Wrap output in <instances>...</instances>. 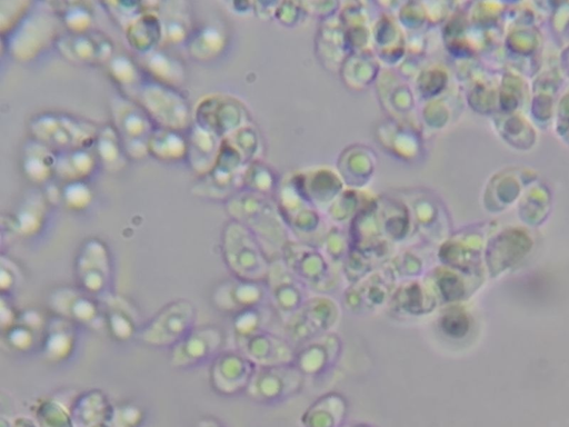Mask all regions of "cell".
Listing matches in <instances>:
<instances>
[{"mask_svg": "<svg viewBox=\"0 0 569 427\" xmlns=\"http://www.w3.org/2000/svg\"><path fill=\"white\" fill-rule=\"evenodd\" d=\"M221 255L233 277L249 281H266L272 260L257 237L233 219L222 229Z\"/></svg>", "mask_w": 569, "mask_h": 427, "instance_id": "obj_1", "label": "cell"}, {"mask_svg": "<svg viewBox=\"0 0 569 427\" xmlns=\"http://www.w3.org/2000/svg\"><path fill=\"white\" fill-rule=\"evenodd\" d=\"M231 219L246 226L271 260L279 259L288 240L284 222L267 202L253 195H233L227 202Z\"/></svg>", "mask_w": 569, "mask_h": 427, "instance_id": "obj_2", "label": "cell"}, {"mask_svg": "<svg viewBox=\"0 0 569 427\" xmlns=\"http://www.w3.org/2000/svg\"><path fill=\"white\" fill-rule=\"evenodd\" d=\"M31 138L56 152L93 147L99 127L86 119L54 111L34 115L28 125Z\"/></svg>", "mask_w": 569, "mask_h": 427, "instance_id": "obj_3", "label": "cell"}, {"mask_svg": "<svg viewBox=\"0 0 569 427\" xmlns=\"http://www.w3.org/2000/svg\"><path fill=\"white\" fill-rule=\"evenodd\" d=\"M33 6L18 26L2 37L7 51L19 62L36 59L59 37V20L49 3L38 2L36 8Z\"/></svg>", "mask_w": 569, "mask_h": 427, "instance_id": "obj_4", "label": "cell"}, {"mask_svg": "<svg viewBox=\"0 0 569 427\" xmlns=\"http://www.w3.org/2000/svg\"><path fill=\"white\" fill-rule=\"evenodd\" d=\"M280 259L312 294L332 295L345 282L340 269L311 245L288 241Z\"/></svg>", "mask_w": 569, "mask_h": 427, "instance_id": "obj_5", "label": "cell"}, {"mask_svg": "<svg viewBox=\"0 0 569 427\" xmlns=\"http://www.w3.org/2000/svg\"><path fill=\"white\" fill-rule=\"evenodd\" d=\"M342 305L332 295L312 294L300 309L282 324L283 336L298 347L335 331L342 316Z\"/></svg>", "mask_w": 569, "mask_h": 427, "instance_id": "obj_6", "label": "cell"}, {"mask_svg": "<svg viewBox=\"0 0 569 427\" xmlns=\"http://www.w3.org/2000/svg\"><path fill=\"white\" fill-rule=\"evenodd\" d=\"M136 101L157 127L182 131L192 125V110L177 88L148 80Z\"/></svg>", "mask_w": 569, "mask_h": 427, "instance_id": "obj_7", "label": "cell"}, {"mask_svg": "<svg viewBox=\"0 0 569 427\" xmlns=\"http://www.w3.org/2000/svg\"><path fill=\"white\" fill-rule=\"evenodd\" d=\"M197 309L188 299H177L163 306L146 325L137 338L154 348H172L196 327Z\"/></svg>", "mask_w": 569, "mask_h": 427, "instance_id": "obj_8", "label": "cell"}, {"mask_svg": "<svg viewBox=\"0 0 569 427\" xmlns=\"http://www.w3.org/2000/svg\"><path fill=\"white\" fill-rule=\"evenodd\" d=\"M112 126L118 132L126 155L130 159L141 160L148 152V141L156 128L142 107L126 96L110 99Z\"/></svg>", "mask_w": 569, "mask_h": 427, "instance_id": "obj_9", "label": "cell"}, {"mask_svg": "<svg viewBox=\"0 0 569 427\" xmlns=\"http://www.w3.org/2000/svg\"><path fill=\"white\" fill-rule=\"evenodd\" d=\"M397 284L385 265L358 281L346 285L340 302L352 315L371 316L387 309Z\"/></svg>", "mask_w": 569, "mask_h": 427, "instance_id": "obj_10", "label": "cell"}, {"mask_svg": "<svg viewBox=\"0 0 569 427\" xmlns=\"http://www.w3.org/2000/svg\"><path fill=\"white\" fill-rule=\"evenodd\" d=\"M77 287L101 300L110 295L112 264L108 246L99 238L84 240L74 259Z\"/></svg>", "mask_w": 569, "mask_h": 427, "instance_id": "obj_11", "label": "cell"}, {"mask_svg": "<svg viewBox=\"0 0 569 427\" xmlns=\"http://www.w3.org/2000/svg\"><path fill=\"white\" fill-rule=\"evenodd\" d=\"M307 380L293 363L256 367L246 394L257 403H279L299 394Z\"/></svg>", "mask_w": 569, "mask_h": 427, "instance_id": "obj_12", "label": "cell"}, {"mask_svg": "<svg viewBox=\"0 0 569 427\" xmlns=\"http://www.w3.org/2000/svg\"><path fill=\"white\" fill-rule=\"evenodd\" d=\"M264 282L269 304L281 324L295 315L312 295L280 258L271 261Z\"/></svg>", "mask_w": 569, "mask_h": 427, "instance_id": "obj_13", "label": "cell"}, {"mask_svg": "<svg viewBox=\"0 0 569 427\" xmlns=\"http://www.w3.org/2000/svg\"><path fill=\"white\" fill-rule=\"evenodd\" d=\"M244 116V108L239 100L216 92L198 100L192 110V122L223 139L243 126Z\"/></svg>", "mask_w": 569, "mask_h": 427, "instance_id": "obj_14", "label": "cell"}, {"mask_svg": "<svg viewBox=\"0 0 569 427\" xmlns=\"http://www.w3.org/2000/svg\"><path fill=\"white\" fill-rule=\"evenodd\" d=\"M51 310L72 324H79L96 330L104 328V315L101 300L90 296L79 287H60L49 296Z\"/></svg>", "mask_w": 569, "mask_h": 427, "instance_id": "obj_15", "label": "cell"}, {"mask_svg": "<svg viewBox=\"0 0 569 427\" xmlns=\"http://www.w3.org/2000/svg\"><path fill=\"white\" fill-rule=\"evenodd\" d=\"M222 331L211 325L196 326L171 348L172 367L186 369L213 360L223 349Z\"/></svg>", "mask_w": 569, "mask_h": 427, "instance_id": "obj_16", "label": "cell"}, {"mask_svg": "<svg viewBox=\"0 0 569 427\" xmlns=\"http://www.w3.org/2000/svg\"><path fill=\"white\" fill-rule=\"evenodd\" d=\"M342 351V338L331 331L296 347L293 364L307 379L319 378L337 366Z\"/></svg>", "mask_w": 569, "mask_h": 427, "instance_id": "obj_17", "label": "cell"}, {"mask_svg": "<svg viewBox=\"0 0 569 427\" xmlns=\"http://www.w3.org/2000/svg\"><path fill=\"white\" fill-rule=\"evenodd\" d=\"M256 365L240 350H222L212 361L210 367V383L220 395L233 396L246 393Z\"/></svg>", "mask_w": 569, "mask_h": 427, "instance_id": "obj_18", "label": "cell"}, {"mask_svg": "<svg viewBox=\"0 0 569 427\" xmlns=\"http://www.w3.org/2000/svg\"><path fill=\"white\" fill-rule=\"evenodd\" d=\"M54 44L64 59L78 64H107L116 53L111 39L97 30L67 32L59 36Z\"/></svg>", "mask_w": 569, "mask_h": 427, "instance_id": "obj_19", "label": "cell"}, {"mask_svg": "<svg viewBox=\"0 0 569 427\" xmlns=\"http://www.w3.org/2000/svg\"><path fill=\"white\" fill-rule=\"evenodd\" d=\"M234 340L237 349L257 367L293 363L296 347L283 335L271 329Z\"/></svg>", "mask_w": 569, "mask_h": 427, "instance_id": "obj_20", "label": "cell"}, {"mask_svg": "<svg viewBox=\"0 0 569 427\" xmlns=\"http://www.w3.org/2000/svg\"><path fill=\"white\" fill-rule=\"evenodd\" d=\"M213 305L231 315L269 304L266 282L249 281L232 277L221 282L212 294Z\"/></svg>", "mask_w": 569, "mask_h": 427, "instance_id": "obj_21", "label": "cell"}, {"mask_svg": "<svg viewBox=\"0 0 569 427\" xmlns=\"http://www.w3.org/2000/svg\"><path fill=\"white\" fill-rule=\"evenodd\" d=\"M438 305L430 288L421 278L399 281L387 309L400 318L418 319L432 314Z\"/></svg>", "mask_w": 569, "mask_h": 427, "instance_id": "obj_22", "label": "cell"}, {"mask_svg": "<svg viewBox=\"0 0 569 427\" xmlns=\"http://www.w3.org/2000/svg\"><path fill=\"white\" fill-rule=\"evenodd\" d=\"M47 198L39 190H32L23 197L13 212L2 216V229L10 234L30 237L39 232L47 215Z\"/></svg>", "mask_w": 569, "mask_h": 427, "instance_id": "obj_23", "label": "cell"}, {"mask_svg": "<svg viewBox=\"0 0 569 427\" xmlns=\"http://www.w3.org/2000/svg\"><path fill=\"white\" fill-rule=\"evenodd\" d=\"M222 138L192 122L187 136L186 160L199 177L208 175L214 167Z\"/></svg>", "mask_w": 569, "mask_h": 427, "instance_id": "obj_24", "label": "cell"}, {"mask_svg": "<svg viewBox=\"0 0 569 427\" xmlns=\"http://www.w3.org/2000/svg\"><path fill=\"white\" fill-rule=\"evenodd\" d=\"M157 12L162 29L161 47L186 44L194 29L188 2L160 1Z\"/></svg>", "mask_w": 569, "mask_h": 427, "instance_id": "obj_25", "label": "cell"}, {"mask_svg": "<svg viewBox=\"0 0 569 427\" xmlns=\"http://www.w3.org/2000/svg\"><path fill=\"white\" fill-rule=\"evenodd\" d=\"M69 407L76 427H91L99 423L113 421L116 407L102 390H86L79 394Z\"/></svg>", "mask_w": 569, "mask_h": 427, "instance_id": "obj_26", "label": "cell"}, {"mask_svg": "<svg viewBox=\"0 0 569 427\" xmlns=\"http://www.w3.org/2000/svg\"><path fill=\"white\" fill-rule=\"evenodd\" d=\"M140 66L151 80L173 88L180 87L187 77L182 61L159 47L140 57Z\"/></svg>", "mask_w": 569, "mask_h": 427, "instance_id": "obj_27", "label": "cell"}, {"mask_svg": "<svg viewBox=\"0 0 569 427\" xmlns=\"http://www.w3.org/2000/svg\"><path fill=\"white\" fill-rule=\"evenodd\" d=\"M104 328L118 340H129L136 336L138 328L137 314L133 307L123 298L108 295L101 299Z\"/></svg>", "mask_w": 569, "mask_h": 427, "instance_id": "obj_28", "label": "cell"}, {"mask_svg": "<svg viewBox=\"0 0 569 427\" xmlns=\"http://www.w3.org/2000/svg\"><path fill=\"white\" fill-rule=\"evenodd\" d=\"M57 155L58 152L48 146L32 138L29 139L26 141L21 153L23 175L34 183H46L54 177Z\"/></svg>", "mask_w": 569, "mask_h": 427, "instance_id": "obj_29", "label": "cell"}, {"mask_svg": "<svg viewBox=\"0 0 569 427\" xmlns=\"http://www.w3.org/2000/svg\"><path fill=\"white\" fill-rule=\"evenodd\" d=\"M157 10L146 11L123 30L128 44L140 56L161 47L162 29Z\"/></svg>", "mask_w": 569, "mask_h": 427, "instance_id": "obj_30", "label": "cell"}, {"mask_svg": "<svg viewBox=\"0 0 569 427\" xmlns=\"http://www.w3.org/2000/svg\"><path fill=\"white\" fill-rule=\"evenodd\" d=\"M71 321L56 316L44 328L42 334V352L51 361H61L68 358L76 345V334Z\"/></svg>", "mask_w": 569, "mask_h": 427, "instance_id": "obj_31", "label": "cell"}, {"mask_svg": "<svg viewBox=\"0 0 569 427\" xmlns=\"http://www.w3.org/2000/svg\"><path fill=\"white\" fill-rule=\"evenodd\" d=\"M226 44L223 29L214 23H204L193 29L186 47L192 59L207 62L220 56Z\"/></svg>", "mask_w": 569, "mask_h": 427, "instance_id": "obj_32", "label": "cell"}, {"mask_svg": "<svg viewBox=\"0 0 569 427\" xmlns=\"http://www.w3.org/2000/svg\"><path fill=\"white\" fill-rule=\"evenodd\" d=\"M97 165V157L90 149L58 152L54 177L64 183L84 181L96 170Z\"/></svg>", "mask_w": 569, "mask_h": 427, "instance_id": "obj_33", "label": "cell"}, {"mask_svg": "<svg viewBox=\"0 0 569 427\" xmlns=\"http://www.w3.org/2000/svg\"><path fill=\"white\" fill-rule=\"evenodd\" d=\"M148 152L164 162L183 160L187 156V137L181 131L156 127L148 141Z\"/></svg>", "mask_w": 569, "mask_h": 427, "instance_id": "obj_34", "label": "cell"}, {"mask_svg": "<svg viewBox=\"0 0 569 427\" xmlns=\"http://www.w3.org/2000/svg\"><path fill=\"white\" fill-rule=\"evenodd\" d=\"M98 163L106 170L120 171L126 166L127 155L122 141L112 125L99 128L94 145Z\"/></svg>", "mask_w": 569, "mask_h": 427, "instance_id": "obj_35", "label": "cell"}, {"mask_svg": "<svg viewBox=\"0 0 569 427\" xmlns=\"http://www.w3.org/2000/svg\"><path fill=\"white\" fill-rule=\"evenodd\" d=\"M48 3L69 33H83L92 30L94 13L91 2L54 1Z\"/></svg>", "mask_w": 569, "mask_h": 427, "instance_id": "obj_36", "label": "cell"}, {"mask_svg": "<svg viewBox=\"0 0 569 427\" xmlns=\"http://www.w3.org/2000/svg\"><path fill=\"white\" fill-rule=\"evenodd\" d=\"M34 312H24L7 329L2 330L4 344L16 351H28L37 342L38 331H44L46 325Z\"/></svg>", "mask_w": 569, "mask_h": 427, "instance_id": "obj_37", "label": "cell"}, {"mask_svg": "<svg viewBox=\"0 0 569 427\" xmlns=\"http://www.w3.org/2000/svg\"><path fill=\"white\" fill-rule=\"evenodd\" d=\"M110 78L124 90L128 98H136L144 83L143 72L130 57L122 53H114L107 62Z\"/></svg>", "mask_w": 569, "mask_h": 427, "instance_id": "obj_38", "label": "cell"}, {"mask_svg": "<svg viewBox=\"0 0 569 427\" xmlns=\"http://www.w3.org/2000/svg\"><path fill=\"white\" fill-rule=\"evenodd\" d=\"M31 413L38 427H76L70 407L53 397L34 401Z\"/></svg>", "mask_w": 569, "mask_h": 427, "instance_id": "obj_39", "label": "cell"}, {"mask_svg": "<svg viewBox=\"0 0 569 427\" xmlns=\"http://www.w3.org/2000/svg\"><path fill=\"white\" fill-rule=\"evenodd\" d=\"M273 317L278 318L270 304L252 307L232 315L231 326L234 339L269 329Z\"/></svg>", "mask_w": 569, "mask_h": 427, "instance_id": "obj_40", "label": "cell"}, {"mask_svg": "<svg viewBox=\"0 0 569 427\" xmlns=\"http://www.w3.org/2000/svg\"><path fill=\"white\" fill-rule=\"evenodd\" d=\"M386 266L397 282L421 279L432 268L427 264V256L416 250H403L392 256Z\"/></svg>", "mask_w": 569, "mask_h": 427, "instance_id": "obj_41", "label": "cell"}, {"mask_svg": "<svg viewBox=\"0 0 569 427\" xmlns=\"http://www.w3.org/2000/svg\"><path fill=\"white\" fill-rule=\"evenodd\" d=\"M112 19L124 30L133 20L148 10L157 9L159 2L107 1L102 3Z\"/></svg>", "mask_w": 569, "mask_h": 427, "instance_id": "obj_42", "label": "cell"}, {"mask_svg": "<svg viewBox=\"0 0 569 427\" xmlns=\"http://www.w3.org/2000/svg\"><path fill=\"white\" fill-rule=\"evenodd\" d=\"M437 328L443 336L458 339L468 331L469 320L461 309L448 307L439 315Z\"/></svg>", "mask_w": 569, "mask_h": 427, "instance_id": "obj_43", "label": "cell"}, {"mask_svg": "<svg viewBox=\"0 0 569 427\" xmlns=\"http://www.w3.org/2000/svg\"><path fill=\"white\" fill-rule=\"evenodd\" d=\"M33 2L20 0L0 1V32L4 37L13 30L18 23L31 10Z\"/></svg>", "mask_w": 569, "mask_h": 427, "instance_id": "obj_44", "label": "cell"}, {"mask_svg": "<svg viewBox=\"0 0 569 427\" xmlns=\"http://www.w3.org/2000/svg\"><path fill=\"white\" fill-rule=\"evenodd\" d=\"M92 197V190L84 181L64 183L61 188V201L71 210L86 209Z\"/></svg>", "mask_w": 569, "mask_h": 427, "instance_id": "obj_45", "label": "cell"}, {"mask_svg": "<svg viewBox=\"0 0 569 427\" xmlns=\"http://www.w3.org/2000/svg\"><path fill=\"white\" fill-rule=\"evenodd\" d=\"M144 420V411L134 404H123L114 409V427H140Z\"/></svg>", "mask_w": 569, "mask_h": 427, "instance_id": "obj_46", "label": "cell"}, {"mask_svg": "<svg viewBox=\"0 0 569 427\" xmlns=\"http://www.w3.org/2000/svg\"><path fill=\"white\" fill-rule=\"evenodd\" d=\"M14 262L4 257L1 256V262H0V282H1V291L2 295L4 291H10L16 285L17 276H18V269Z\"/></svg>", "mask_w": 569, "mask_h": 427, "instance_id": "obj_47", "label": "cell"}, {"mask_svg": "<svg viewBox=\"0 0 569 427\" xmlns=\"http://www.w3.org/2000/svg\"><path fill=\"white\" fill-rule=\"evenodd\" d=\"M11 427H38L32 417L23 415L17 416L12 419Z\"/></svg>", "mask_w": 569, "mask_h": 427, "instance_id": "obj_48", "label": "cell"}, {"mask_svg": "<svg viewBox=\"0 0 569 427\" xmlns=\"http://www.w3.org/2000/svg\"><path fill=\"white\" fill-rule=\"evenodd\" d=\"M194 427H224V425L214 417H202L196 423Z\"/></svg>", "mask_w": 569, "mask_h": 427, "instance_id": "obj_49", "label": "cell"}, {"mask_svg": "<svg viewBox=\"0 0 569 427\" xmlns=\"http://www.w3.org/2000/svg\"><path fill=\"white\" fill-rule=\"evenodd\" d=\"M91 427H114V426H113L112 421H104V423L96 424V425H93Z\"/></svg>", "mask_w": 569, "mask_h": 427, "instance_id": "obj_50", "label": "cell"}]
</instances>
